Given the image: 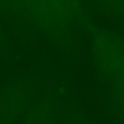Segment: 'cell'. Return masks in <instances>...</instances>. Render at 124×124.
<instances>
[{
  "label": "cell",
  "mask_w": 124,
  "mask_h": 124,
  "mask_svg": "<svg viewBox=\"0 0 124 124\" xmlns=\"http://www.w3.org/2000/svg\"><path fill=\"white\" fill-rule=\"evenodd\" d=\"M90 49L98 72L111 90L120 109L124 110V36L108 30H97Z\"/></svg>",
  "instance_id": "cell-1"
},
{
  "label": "cell",
  "mask_w": 124,
  "mask_h": 124,
  "mask_svg": "<svg viewBox=\"0 0 124 124\" xmlns=\"http://www.w3.org/2000/svg\"><path fill=\"white\" fill-rule=\"evenodd\" d=\"M15 8L36 26L49 32L71 31L81 22V0H11Z\"/></svg>",
  "instance_id": "cell-2"
},
{
  "label": "cell",
  "mask_w": 124,
  "mask_h": 124,
  "mask_svg": "<svg viewBox=\"0 0 124 124\" xmlns=\"http://www.w3.org/2000/svg\"><path fill=\"white\" fill-rule=\"evenodd\" d=\"M100 6L108 14L124 20V0H100Z\"/></svg>",
  "instance_id": "cell-3"
},
{
  "label": "cell",
  "mask_w": 124,
  "mask_h": 124,
  "mask_svg": "<svg viewBox=\"0 0 124 124\" xmlns=\"http://www.w3.org/2000/svg\"><path fill=\"white\" fill-rule=\"evenodd\" d=\"M69 124H90V123L87 122V121L83 118H74L69 122Z\"/></svg>",
  "instance_id": "cell-4"
},
{
  "label": "cell",
  "mask_w": 124,
  "mask_h": 124,
  "mask_svg": "<svg viewBox=\"0 0 124 124\" xmlns=\"http://www.w3.org/2000/svg\"><path fill=\"white\" fill-rule=\"evenodd\" d=\"M2 1H3V0H0V7H1V3H2Z\"/></svg>",
  "instance_id": "cell-5"
}]
</instances>
